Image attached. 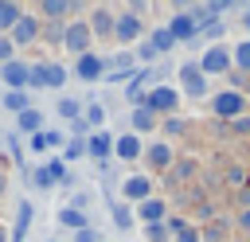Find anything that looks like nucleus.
<instances>
[{"instance_id":"f257e3e1","label":"nucleus","mask_w":250,"mask_h":242,"mask_svg":"<svg viewBox=\"0 0 250 242\" xmlns=\"http://www.w3.org/2000/svg\"><path fill=\"white\" fill-rule=\"evenodd\" d=\"M211 113L223 117V121H238V117H246V98L238 90H223V94L211 98Z\"/></svg>"},{"instance_id":"f03ea898","label":"nucleus","mask_w":250,"mask_h":242,"mask_svg":"<svg viewBox=\"0 0 250 242\" xmlns=\"http://www.w3.org/2000/svg\"><path fill=\"white\" fill-rule=\"evenodd\" d=\"M90 39H94V31H90V23H86V20H74V23H66V31H62V47H66V51H74L78 59H82V55H90Z\"/></svg>"},{"instance_id":"7ed1b4c3","label":"nucleus","mask_w":250,"mask_h":242,"mask_svg":"<svg viewBox=\"0 0 250 242\" xmlns=\"http://www.w3.org/2000/svg\"><path fill=\"white\" fill-rule=\"evenodd\" d=\"M199 70H203V78H207V74L230 70V47H207L203 59H199Z\"/></svg>"},{"instance_id":"20e7f679","label":"nucleus","mask_w":250,"mask_h":242,"mask_svg":"<svg viewBox=\"0 0 250 242\" xmlns=\"http://www.w3.org/2000/svg\"><path fill=\"white\" fill-rule=\"evenodd\" d=\"M176 105H180V94L172 86H156L145 98V109H152V113H176Z\"/></svg>"},{"instance_id":"39448f33","label":"nucleus","mask_w":250,"mask_h":242,"mask_svg":"<svg viewBox=\"0 0 250 242\" xmlns=\"http://www.w3.org/2000/svg\"><path fill=\"white\" fill-rule=\"evenodd\" d=\"M180 82H184V90H188L191 98H203V94H207V78H203L199 62H184V66H180Z\"/></svg>"},{"instance_id":"423d86ee","label":"nucleus","mask_w":250,"mask_h":242,"mask_svg":"<svg viewBox=\"0 0 250 242\" xmlns=\"http://www.w3.org/2000/svg\"><path fill=\"white\" fill-rule=\"evenodd\" d=\"M141 35H145V23H141L137 16H117V20H113V39L133 43V39H141Z\"/></svg>"},{"instance_id":"0eeeda50","label":"nucleus","mask_w":250,"mask_h":242,"mask_svg":"<svg viewBox=\"0 0 250 242\" xmlns=\"http://www.w3.org/2000/svg\"><path fill=\"white\" fill-rule=\"evenodd\" d=\"M35 35H39V20H35V16H20L8 39H12V47H23V43H31Z\"/></svg>"},{"instance_id":"6e6552de","label":"nucleus","mask_w":250,"mask_h":242,"mask_svg":"<svg viewBox=\"0 0 250 242\" xmlns=\"http://www.w3.org/2000/svg\"><path fill=\"white\" fill-rule=\"evenodd\" d=\"M145 160H148V168H172V144L168 141H152L148 148H145Z\"/></svg>"},{"instance_id":"1a4fd4ad","label":"nucleus","mask_w":250,"mask_h":242,"mask_svg":"<svg viewBox=\"0 0 250 242\" xmlns=\"http://www.w3.org/2000/svg\"><path fill=\"white\" fill-rule=\"evenodd\" d=\"M195 176H199V156H180V160H172V176H168V180L188 183V180H195Z\"/></svg>"},{"instance_id":"9d476101","label":"nucleus","mask_w":250,"mask_h":242,"mask_svg":"<svg viewBox=\"0 0 250 242\" xmlns=\"http://www.w3.org/2000/svg\"><path fill=\"white\" fill-rule=\"evenodd\" d=\"M168 35H172V39H191V35H195V20H191V12H176V16L168 20Z\"/></svg>"},{"instance_id":"9b49d317","label":"nucleus","mask_w":250,"mask_h":242,"mask_svg":"<svg viewBox=\"0 0 250 242\" xmlns=\"http://www.w3.org/2000/svg\"><path fill=\"white\" fill-rule=\"evenodd\" d=\"M121 191H125V199H148V191H152V183H148V176H125L121 180Z\"/></svg>"},{"instance_id":"f8f14e48","label":"nucleus","mask_w":250,"mask_h":242,"mask_svg":"<svg viewBox=\"0 0 250 242\" xmlns=\"http://www.w3.org/2000/svg\"><path fill=\"white\" fill-rule=\"evenodd\" d=\"M141 148H145V144H141V137H137V133H125V137H117V141H113V152H117L121 160H137V156H141Z\"/></svg>"},{"instance_id":"ddd939ff","label":"nucleus","mask_w":250,"mask_h":242,"mask_svg":"<svg viewBox=\"0 0 250 242\" xmlns=\"http://www.w3.org/2000/svg\"><path fill=\"white\" fill-rule=\"evenodd\" d=\"M0 78H4V86H12V90H23V86H27V66H23V62H4Z\"/></svg>"},{"instance_id":"4468645a","label":"nucleus","mask_w":250,"mask_h":242,"mask_svg":"<svg viewBox=\"0 0 250 242\" xmlns=\"http://www.w3.org/2000/svg\"><path fill=\"white\" fill-rule=\"evenodd\" d=\"M74 70H78V74H82V78H86V82H94V78H102V70H105V62H102V59H98V55H82V59H78V66H74Z\"/></svg>"},{"instance_id":"2eb2a0df","label":"nucleus","mask_w":250,"mask_h":242,"mask_svg":"<svg viewBox=\"0 0 250 242\" xmlns=\"http://www.w3.org/2000/svg\"><path fill=\"white\" fill-rule=\"evenodd\" d=\"M62 172H66V168H62V160H51V164H43V168L35 172V183H39V187H51V183H59V180H62Z\"/></svg>"},{"instance_id":"dca6fc26","label":"nucleus","mask_w":250,"mask_h":242,"mask_svg":"<svg viewBox=\"0 0 250 242\" xmlns=\"http://www.w3.org/2000/svg\"><path fill=\"white\" fill-rule=\"evenodd\" d=\"M113 20H117V16H113L109 8H98L94 20H90V31H94V35H113Z\"/></svg>"},{"instance_id":"f3484780","label":"nucleus","mask_w":250,"mask_h":242,"mask_svg":"<svg viewBox=\"0 0 250 242\" xmlns=\"http://www.w3.org/2000/svg\"><path fill=\"white\" fill-rule=\"evenodd\" d=\"M16 129H23V133H31V137H35V133L43 129V117H39V109H31V105H27V109L16 117Z\"/></svg>"},{"instance_id":"a211bd4d","label":"nucleus","mask_w":250,"mask_h":242,"mask_svg":"<svg viewBox=\"0 0 250 242\" xmlns=\"http://www.w3.org/2000/svg\"><path fill=\"white\" fill-rule=\"evenodd\" d=\"M62 141V133H55V129H39L35 137H31V152H47V148H55Z\"/></svg>"},{"instance_id":"6ab92c4d","label":"nucleus","mask_w":250,"mask_h":242,"mask_svg":"<svg viewBox=\"0 0 250 242\" xmlns=\"http://www.w3.org/2000/svg\"><path fill=\"white\" fill-rule=\"evenodd\" d=\"M137 211H141V219H145V222H160V219H164V199H152V195H148Z\"/></svg>"},{"instance_id":"aec40b11","label":"nucleus","mask_w":250,"mask_h":242,"mask_svg":"<svg viewBox=\"0 0 250 242\" xmlns=\"http://www.w3.org/2000/svg\"><path fill=\"white\" fill-rule=\"evenodd\" d=\"M152 125H156V117H152V109H145V105H137V109H133V129H137V133H152Z\"/></svg>"},{"instance_id":"412c9836","label":"nucleus","mask_w":250,"mask_h":242,"mask_svg":"<svg viewBox=\"0 0 250 242\" xmlns=\"http://www.w3.org/2000/svg\"><path fill=\"white\" fill-rule=\"evenodd\" d=\"M20 16H23V12H20V4H4V0H0V31H12Z\"/></svg>"},{"instance_id":"4be33fe9","label":"nucleus","mask_w":250,"mask_h":242,"mask_svg":"<svg viewBox=\"0 0 250 242\" xmlns=\"http://www.w3.org/2000/svg\"><path fill=\"white\" fill-rule=\"evenodd\" d=\"M230 62H234L238 70H250V39H242V43L230 47Z\"/></svg>"},{"instance_id":"5701e85b","label":"nucleus","mask_w":250,"mask_h":242,"mask_svg":"<svg viewBox=\"0 0 250 242\" xmlns=\"http://www.w3.org/2000/svg\"><path fill=\"white\" fill-rule=\"evenodd\" d=\"M27 86H31V90H47V62L27 66Z\"/></svg>"},{"instance_id":"b1692460","label":"nucleus","mask_w":250,"mask_h":242,"mask_svg":"<svg viewBox=\"0 0 250 242\" xmlns=\"http://www.w3.org/2000/svg\"><path fill=\"white\" fill-rule=\"evenodd\" d=\"M90 152H94V156H109V152H113V137H109V133H94Z\"/></svg>"},{"instance_id":"393cba45","label":"nucleus","mask_w":250,"mask_h":242,"mask_svg":"<svg viewBox=\"0 0 250 242\" xmlns=\"http://www.w3.org/2000/svg\"><path fill=\"white\" fill-rule=\"evenodd\" d=\"M148 43H152V51H156V55H164V51H172V43H176V39L168 35V27H160V31H152V39H148Z\"/></svg>"},{"instance_id":"a878e982","label":"nucleus","mask_w":250,"mask_h":242,"mask_svg":"<svg viewBox=\"0 0 250 242\" xmlns=\"http://www.w3.org/2000/svg\"><path fill=\"white\" fill-rule=\"evenodd\" d=\"M4 109L23 113V109H27V94H23V90H8V94H4Z\"/></svg>"},{"instance_id":"bb28decb","label":"nucleus","mask_w":250,"mask_h":242,"mask_svg":"<svg viewBox=\"0 0 250 242\" xmlns=\"http://www.w3.org/2000/svg\"><path fill=\"white\" fill-rule=\"evenodd\" d=\"M55 109H59V117H70V121H74V117L82 113V105H78V98H59V105H55Z\"/></svg>"},{"instance_id":"cd10ccee","label":"nucleus","mask_w":250,"mask_h":242,"mask_svg":"<svg viewBox=\"0 0 250 242\" xmlns=\"http://www.w3.org/2000/svg\"><path fill=\"white\" fill-rule=\"evenodd\" d=\"M59 222H62V226H74V230H82V222H86V219H82V211H74V207H62V211H59Z\"/></svg>"},{"instance_id":"c85d7f7f","label":"nucleus","mask_w":250,"mask_h":242,"mask_svg":"<svg viewBox=\"0 0 250 242\" xmlns=\"http://www.w3.org/2000/svg\"><path fill=\"white\" fill-rule=\"evenodd\" d=\"M27 222H31V203L23 199V203H20V215H16V242L23 238V230H27Z\"/></svg>"},{"instance_id":"c756f323","label":"nucleus","mask_w":250,"mask_h":242,"mask_svg":"<svg viewBox=\"0 0 250 242\" xmlns=\"http://www.w3.org/2000/svg\"><path fill=\"white\" fill-rule=\"evenodd\" d=\"M43 16H51V20H59V16H66L70 12V4H62V0H43V8H39Z\"/></svg>"},{"instance_id":"7c9ffc66","label":"nucleus","mask_w":250,"mask_h":242,"mask_svg":"<svg viewBox=\"0 0 250 242\" xmlns=\"http://www.w3.org/2000/svg\"><path fill=\"white\" fill-rule=\"evenodd\" d=\"M62 82H66V70H62L59 62H47V86H51V90H59Z\"/></svg>"},{"instance_id":"2f4dec72","label":"nucleus","mask_w":250,"mask_h":242,"mask_svg":"<svg viewBox=\"0 0 250 242\" xmlns=\"http://www.w3.org/2000/svg\"><path fill=\"white\" fill-rule=\"evenodd\" d=\"M113 222L125 230V226H133V211H129V203H117L113 207Z\"/></svg>"},{"instance_id":"473e14b6","label":"nucleus","mask_w":250,"mask_h":242,"mask_svg":"<svg viewBox=\"0 0 250 242\" xmlns=\"http://www.w3.org/2000/svg\"><path fill=\"white\" fill-rule=\"evenodd\" d=\"M145 238H148V242H164V238H168V226H164V222H148V226H145Z\"/></svg>"},{"instance_id":"72a5a7b5","label":"nucleus","mask_w":250,"mask_h":242,"mask_svg":"<svg viewBox=\"0 0 250 242\" xmlns=\"http://www.w3.org/2000/svg\"><path fill=\"white\" fill-rule=\"evenodd\" d=\"M86 121H90V125H102V121H105V105H98V101L86 105Z\"/></svg>"},{"instance_id":"f704fd0d","label":"nucleus","mask_w":250,"mask_h":242,"mask_svg":"<svg viewBox=\"0 0 250 242\" xmlns=\"http://www.w3.org/2000/svg\"><path fill=\"white\" fill-rule=\"evenodd\" d=\"M184 129H188V121H180V117H168V121H164V133H168V137H180Z\"/></svg>"},{"instance_id":"c9c22d12","label":"nucleus","mask_w":250,"mask_h":242,"mask_svg":"<svg viewBox=\"0 0 250 242\" xmlns=\"http://www.w3.org/2000/svg\"><path fill=\"white\" fill-rule=\"evenodd\" d=\"M133 59H141V62H152V59H156V51H152V43H141Z\"/></svg>"},{"instance_id":"e433bc0d","label":"nucleus","mask_w":250,"mask_h":242,"mask_svg":"<svg viewBox=\"0 0 250 242\" xmlns=\"http://www.w3.org/2000/svg\"><path fill=\"white\" fill-rule=\"evenodd\" d=\"M242 180H246V168H238V164H234V168H227V183H234V187H238Z\"/></svg>"},{"instance_id":"4c0bfd02","label":"nucleus","mask_w":250,"mask_h":242,"mask_svg":"<svg viewBox=\"0 0 250 242\" xmlns=\"http://www.w3.org/2000/svg\"><path fill=\"white\" fill-rule=\"evenodd\" d=\"M176 242H199V230H195V226L188 222V226H184V230L176 234Z\"/></svg>"},{"instance_id":"58836bf2","label":"nucleus","mask_w":250,"mask_h":242,"mask_svg":"<svg viewBox=\"0 0 250 242\" xmlns=\"http://www.w3.org/2000/svg\"><path fill=\"white\" fill-rule=\"evenodd\" d=\"M12 55H16L12 39H0V62H12Z\"/></svg>"},{"instance_id":"ea45409f","label":"nucleus","mask_w":250,"mask_h":242,"mask_svg":"<svg viewBox=\"0 0 250 242\" xmlns=\"http://www.w3.org/2000/svg\"><path fill=\"white\" fill-rule=\"evenodd\" d=\"M62 31H66L62 23H47V39H55V43H62Z\"/></svg>"},{"instance_id":"a19ab883","label":"nucleus","mask_w":250,"mask_h":242,"mask_svg":"<svg viewBox=\"0 0 250 242\" xmlns=\"http://www.w3.org/2000/svg\"><path fill=\"white\" fill-rule=\"evenodd\" d=\"M82 152H86V144H82V141H70V148H66V160H78Z\"/></svg>"},{"instance_id":"79ce46f5","label":"nucleus","mask_w":250,"mask_h":242,"mask_svg":"<svg viewBox=\"0 0 250 242\" xmlns=\"http://www.w3.org/2000/svg\"><path fill=\"white\" fill-rule=\"evenodd\" d=\"M195 219H215V207H211V203H199V207H195Z\"/></svg>"},{"instance_id":"37998d69","label":"nucleus","mask_w":250,"mask_h":242,"mask_svg":"<svg viewBox=\"0 0 250 242\" xmlns=\"http://www.w3.org/2000/svg\"><path fill=\"white\" fill-rule=\"evenodd\" d=\"M234 226H242V230H250V207H246V211H238V215H234Z\"/></svg>"},{"instance_id":"c03bdc74","label":"nucleus","mask_w":250,"mask_h":242,"mask_svg":"<svg viewBox=\"0 0 250 242\" xmlns=\"http://www.w3.org/2000/svg\"><path fill=\"white\" fill-rule=\"evenodd\" d=\"M74 242H98V234H94V230H86V226H82V230H78V234H74Z\"/></svg>"},{"instance_id":"a18cd8bd","label":"nucleus","mask_w":250,"mask_h":242,"mask_svg":"<svg viewBox=\"0 0 250 242\" xmlns=\"http://www.w3.org/2000/svg\"><path fill=\"white\" fill-rule=\"evenodd\" d=\"M234 125V133H250V117H238V121H230Z\"/></svg>"},{"instance_id":"49530a36","label":"nucleus","mask_w":250,"mask_h":242,"mask_svg":"<svg viewBox=\"0 0 250 242\" xmlns=\"http://www.w3.org/2000/svg\"><path fill=\"white\" fill-rule=\"evenodd\" d=\"M238 203H242V207H250V191H242V195H238Z\"/></svg>"},{"instance_id":"de8ad7c7","label":"nucleus","mask_w":250,"mask_h":242,"mask_svg":"<svg viewBox=\"0 0 250 242\" xmlns=\"http://www.w3.org/2000/svg\"><path fill=\"white\" fill-rule=\"evenodd\" d=\"M4 183H8V180H4V176H0V195H4Z\"/></svg>"},{"instance_id":"09e8293b","label":"nucleus","mask_w":250,"mask_h":242,"mask_svg":"<svg viewBox=\"0 0 250 242\" xmlns=\"http://www.w3.org/2000/svg\"><path fill=\"white\" fill-rule=\"evenodd\" d=\"M242 23H246V31H250V16H246V20H242Z\"/></svg>"},{"instance_id":"8fccbe9b","label":"nucleus","mask_w":250,"mask_h":242,"mask_svg":"<svg viewBox=\"0 0 250 242\" xmlns=\"http://www.w3.org/2000/svg\"><path fill=\"white\" fill-rule=\"evenodd\" d=\"M242 12H246V16H250V4H246V8H242Z\"/></svg>"},{"instance_id":"3c124183","label":"nucleus","mask_w":250,"mask_h":242,"mask_svg":"<svg viewBox=\"0 0 250 242\" xmlns=\"http://www.w3.org/2000/svg\"><path fill=\"white\" fill-rule=\"evenodd\" d=\"M0 242H8V238H4V230H0Z\"/></svg>"}]
</instances>
